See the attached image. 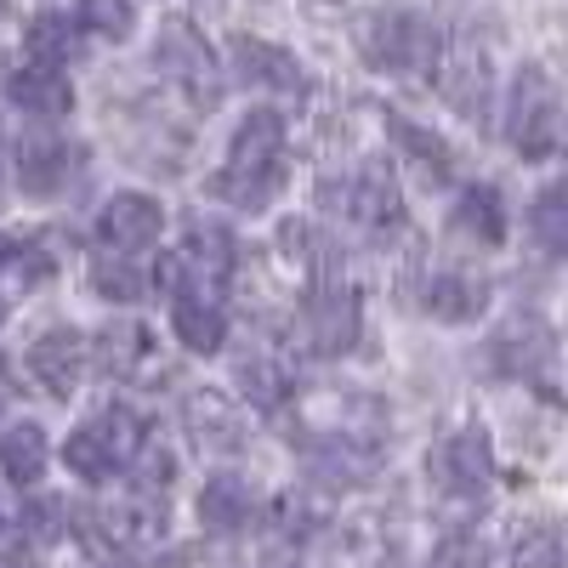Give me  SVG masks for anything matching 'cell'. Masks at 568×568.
I'll use <instances>...</instances> for the list:
<instances>
[{"label": "cell", "mask_w": 568, "mask_h": 568, "mask_svg": "<svg viewBox=\"0 0 568 568\" xmlns=\"http://www.w3.org/2000/svg\"><path fill=\"white\" fill-rule=\"evenodd\" d=\"M506 142L524 160H546L562 142V91L540 63H524L506 98Z\"/></svg>", "instance_id": "6da1fadb"}, {"label": "cell", "mask_w": 568, "mask_h": 568, "mask_svg": "<svg viewBox=\"0 0 568 568\" xmlns=\"http://www.w3.org/2000/svg\"><path fill=\"white\" fill-rule=\"evenodd\" d=\"M136 449H142L136 415H131V409H103V415H91L85 426H74V433H69L63 460H69L74 478L109 484L125 460H136Z\"/></svg>", "instance_id": "7a4b0ae2"}, {"label": "cell", "mask_w": 568, "mask_h": 568, "mask_svg": "<svg viewBox=\"0 0 568 568\" xmlns=\"http://www.w3.org/2000/svg\"><path fill=\"white\" fill-rule=\"evenodd\" d=\"M318 200L336 211V216L369 227V233H387V227H398V216H404V200H398L393 171L375 165V160L358 165V171H347V176H324V182H318Z\"/></svg>", "instance_id": "3957f363"}, {"label": "cell", "mask_w": 568, "mask_h": 568, "mask_svg": "<svg viewBox=\"0 0 568 568\" xmlns=\"http://www.w3.org/2000/svg\"><path fill=\"white\" fill-rule=\"evenodd\" d=\"M358 52L369 69L409 74L438 58V34L415 12H369V18H358Z\"/></svg>", "instance_id": "277c9868"}, {"label": "cell", "mask_w": 568, "mask_h": 568, "mask_svg": "<svg viewBox=\"0 0 568 568\" xmlns=\"http://www.w3.org/2000/svg\"><path fill=\"white\" fill-rule=\"evenodd\" d=\"M426 478H433V489L449 495V500H484L489 484H495L489 433L484 426H460V433H449L433 455H426Z\"/></svg>", "instance_id": "5b68a950"}, {"label": "cell", "mask_w": 568, "mask_h": 568, "mask_svg": "<svg viewBox=\"0 0 568 568\" xmlns=\"http://www.w3.org/2000/svg\"><path fill=\"white\" fill-rule=\"evenodd\" d=\"M85 149L69 142L63 131H23L18 136V187L34 200H58L80 182Z\"/></svg>", "instance_id": "8992f818"}, {"label": "cell", "mask_w": 568, "mask_h": 568, "mask_svg": "<svg viewBox=\"0 0 568 568\" xmlns=\"http://www.w3.org/2000/svg\"><path fill=\"white\" fill-rule=\"evenodd\" d=\"M358 324H364L358 291L342 284V278H324L318 291L307 296V307H302V336H307V347L318 358H342L358 342Z\"/></svg>", "instance_id": "52a82bcc"}, {"label": "cell", "mask_w": 568, "mask_h": 568, "mask_svg": "<svg viewBox=\"0 0 568 568\" xmlns=\"http://www.w3.org/2000/svg\"><path fill=\"white\" fill-rule=\"evenodd\" d=\"M484 353H489V369L517 375V382H535V375H546L551 358H557V336H551V324L540 313H511L489 336Z\"/></svg>", "instance_id": "ba28073f"}, {"label": "cell", "mask_w": 568, "mask_h": 568, "mask_svg": "<svg viewBox=\"0 0 568 568\" xmlns=\"http://www.w3.org/2000/svg\"><path fill=\"white\" fill-rule=\"evenodd\" d=\"M154 69L160 74H171L182 91H187V98H194V103H216V63H211V52H205V40L194 34V29H165L160 34V45H154Z\"/></svg>", "instance_id": "9c48e42d"}, {"label": "cell", "mask_w": 568, "mask_h": 568, "mask_svg": "<svg viewBox=\"0 0 568 568\" xmlns=\"http://www.w3.org/2000/svg\"><path fill=\"white\" fill-rule=\"evenodd\" d=\"M160 222H165L160 200H149V194H114L98 211V240H103V251L131 256V251H149L160 240Z\"/></svg>", "instance_id": "30bf717a"}, {"label": "cell", "mask_w": 568, "mask_h": 568, "mask_svg": "<svg viewBox=\"0 0 568 568\" xmlns=\"http://www.w3.org/2000/svg\"><path fill=\"white\" fill-rule=\"evenodd\" d=\"M227 63H233V80H240V85H256V91H302V63L284 52V45H273V40L233 34L227 40Z\"/></svg>", "instance_id": "8fae6325"}, {"label": "cell", "mask_w": 568, "mask_h": 568, "mask_svg": "<svg viewBox=\"0 0 568 568\" xmlns=\"http://www.w3.org/2000/svg\"><path fill=\"white\" fill-rule=\"evenodd\" d=\"M182 426H187V438H194L200 449H211V455L245 449V415H240V404L222 398V393H194L182 404Z\"/></svg>", "instance_id": "7c38bea8"}, {"label": "cell", "mask_w": 568, "mask_h": 568, "mask_svg": "<svg viewBox=\"0 0 568 568\" xmlns=\"http://www.w3.org/2000/svg\"><path fill=\"white\" fill-rule=\"evenodd\" d=\"M80 369H85V342L74 336V329H45V336L29 347V375L58 398H69L80 387Z\"/></svg>", "instance_id": "4fadbf2b"}, {"label": "cell", "mask_w": 568, "mask_h": 568, "mask_svg": "<svg viewBox=\"0 0 568 568\" xmlns=\"http://www.w3.org/2000/svg\"><path fill=\"white\" fill-rule=\"evenodd\" d=\"M251 517H256V489L245 478H233V471L205 478V489H200V524L211 535H240V529H251Z\"/></svg>", "instance_id": "5bb4252c"}, {"label": "cell", "mask_w": 568, "mask_h": 568, "mask_svg": "<svg viewBox=\"0 0 568 568\" xmlns=\"http://www.w3.org/2000/svg\"><path fill=\"white\" fill-rule=\"evenodd\" d=\"M278 160H284V120L273 109H251L233 131L227 171H278Z\"/></svg>", "instance_id": "9a60e30c"}, {"label": "cell", "mask_w": 568, "mask_h": 568, "mask_svg": "<svg viewBox=\"0 0 568 568\" xmlns=\"http://www.w3.org/2000/svg\"><path fill=\"white\" fill-rule=\"evenodd\" d=\"M307 478L313 484H324V489H358L369 471H375V460H369V449L364 444H353V438H318V444H307Z\"/></svg>", "instance_id": "2e32d148"}, {"label": "cell", "mask_w": 568, "mask_h": 568, "mask_svg": "<svg viewBox=\"0 0 568 568\" xmlns=\"http://www.w3.org/2000/svg\"><path fill=\"white\" fill-rule=\"evenodd\" d=\"M7 98H12V109H23V114H34V120H58V114L74 109V85H69L58 69L29 63V69H18V74L7 80Z\"/></svg>", "instance_id": "e0dca14e"}, {"label": "cell", "mask_w": 568, "mask_h": 568, "mask_svg": "<svg viewBox=\"0 0 568 568\" xmlns=\"http://www.w3.org/2000/svg\"><path fill=\"white\" fill-rule=\"evenodd\" d=\"M444 103L466 120H484V109H489V58L484 52L460 45V52L444 63Z\"/></svg>", "instance_id": "ac0fdd59"}, {"label": "cell", "mask_w": 568, "mask_h": 568, "mask_svg": "<svg viewBox=\"0 0 568 568\" xmlns=\"http://www.w3.org/2000/svg\"><path fill=\"white\" fill-rule=\"evenodd\" d=\"M449 227L460 233V240L495 251L506 240V205H500V194H495V187H466V194L455 200V211H449Z\"/></svg>", "instance_id": "d6986e66"}, {"label": "cell", "mask_w": 568, "mask_h": 568, "mask_svg": "<svg viewBox=\"0 0 568 568\" xmlns=\"http://www.w3.org/2000/svg\"><path fill=\"white\" fill-rule=\"evenodd\" d=\"M426 313L444 318V324H466V318H478L484 302H489V284L484 278H471V273H438L433 284H426Z\"/></svg>", "instance_id": "ffe728a7"}, {"label": "cell", "mask_w": 568, "mask_h": 568, "mask_svg": "<svg viewBox=\"0 0 568 568\" xmlns=\"http://www.w3.org/2000/svg\"><path fill=\"white\" fill-rule=\"evenodd\" d=\"M45 460H52V449H45V433L34 420H18V426L0 433V471H7L12 484L34 489L45 478Z\"/></svg>", "instance_id": "44dd1931"}, {"label": "cell", "mask_w": 568, "mask_h": 568, "mask_svg": "<svg viewBox=\"0 0 568 568\" xmlns=\"http://www.w3.org/2000/svg\"><path fill=\"white\" fill-rule=\"evenodd\" d=\"M511 568H568V524L535 517L511 535Z\"/></svg>", "instance_id": "7402d4cb"}, {"label": "cell", "mask_w": 568, "mask_h": 568, "mask_svg": "<svg viewBox=\"0 0 568 568\" xmlns=\"http://www.w3.org/2000/svg\"><path fill=\"white\" fill-rule=\"evenodd\" d=\"M171 329L187 353H216L227 342V318H222V302H205V296H187L171 307Z\"/></svg>", "instance_id": "603a6c76"}, {"label": "cell", "mask_w": 568, "mask_h": 568, "mask_svg": "<svg viewBox=\"0 0 568 568\" xmlns=\"http://www.w3.org/2000/svg\"><path fill=\"white\" fill-rule=\"evenodd\" d=\"M529 233L546 256H568V182H546L529 205Z\"/></svg>", "instance_id": "cb8c5ba5"}, {"label": "cell", "mask_w": 568, "mask_h": 568, "mask_svg": "<svg viewBox=\"0 0 568 568\" xmlns=\"http://www.w3.org/2000/svg\"><path fill=\"white\" fill-rule=\"evenodd\" d=\"M23 52L45 69H63L74 52H80V40H74V23L63 12H40L29 29H23Z\"/></svg>", "instance_id": "d4e9b609"}, {"label": "cell", "mask_w": 568, "mask_h": 568, "mask_svg": "<svg viewBox=\"0 0 568 568\" xmlns=\"http://www.w3.org/2000/svg\"><path fill=\"white\" fill-rule=\"evenodd\" d=\"M284 187V171H222L216 176V194L240 211H267Z\"/></svg>", "instance_id": "484cf974"}, {"label": "cell", "mask_w": 568, "mask_h": 568, "mask_svg": "<svg viewBox=\"0 0 568 568\" xmlns=\"http://www.w3.org/2000/svg\"><path fill=\"white\" fill-rule=\"evenodd\" d=\"M233 382H240V393H245L256 409H278V404H284V369H278L267 353L240 358V369H233Z\"/></svg>", "instance_id": "4316f807"}, {"label": "cell", "mask_w": 568, "mask_h": 568, "mask_svg": "<svg viewBox=\"0 0 568 568\" xmlns=\"http://www.w3.org/2000/svg\"><path fill=\"white\" fill-rule=\"evenodd\" d=\"M98 364L109 369V375H131L136 364H142V347H149V336H142L136 324H114V329H103L98 336Z\"/></svg>", "instance_id": "83f0119b"}, {"label": "cell", "mask_w": 568, "mask_h": 568, "mask_svg": "<svg viewBox=\"0 0 568 568\" xmlns=\"http://www.w3.org/2000/svg\"><path fill=\"white\" fill-rule=\"evenodd\" d=\"M80 23L103 40H125L136 29V7L131 0H80Z\"/></svg>", "instance_id": "f1b7e54d"}, {"label": "cell", "mask_w": 568, "mask_h": 568, "mask_svg": "<svg viewBox=\"0 0 568 568\" xmlns=\"http://www.w3.org/2000/svg\"><path fill=\"white\" fill-rule=\"evenodd\" d=\"M387 131L404 142V149H409L420 165H438V176H444V165H449V149H444V142H438L433 131H420L409 114H387Z\"/></svg>", "instance_id": "f546056e"}, {"label": "cell", "mask_w": 568, "mask_h": 568, "mask_svg": "<svg viewBox=\"0 0 568 568\" xmlns=\"http://www.w3.org/2000/svg\"><path fill=\"white\" fill-rule=\"evenodd\" d=\"M426 568H489V546L478 535H444L426 557Z\"/></svg>", "instance_id": "4dcf8cb0"}, {"label": "cell", "mask_w": 568, "mask_h": 568, "mask_svg": "<svg viewBox=\"0 0 568 568\" xmlns=\"http://www.w3.org/2000/svg\"><path fill=\"white\" fill-rule=\"evenodd\" d=\"M91 284H98L109 302H120V307L142 296V278L131 273V262H98V267H91Z\"/></svg>", "instance_id": "1f68e13d"}, {"label": "cell", "mask_w": 568, "mask_h": 568, "mask_svg": "<svg viewBox=\"0 0 568 568\" xmlns=\"http://www.w3.org/2000/svg\"><path fill=\"white\" fill-rule=\"evenodd\" d=\"M284 251H291L302 267H318V273L329 267V245L318 240V233H313L307 222H291V227H284Z\"/></svg>", "instance_id": "d6a6232c"}, {"label": "cell", "mask_w": 568, "mask_h": 568, "mask_svg": "<svg viewBox=\"0 0 568 568\" xmlns=\"http://www.w3.org/2000/svg\"><path fill=\"white\" fill-rule=\"evenodd\" d=\"M171 471H176V460H171V449H160V444H142L136 449V489H160V484H171Z\"/></svg>", "instance_id": "836d02e7"}, {"label": "cell", "mask_w": 568, "mask_h": 568, "mask_svg": "<svg viewBox=\"0 0 568 568\" xmlns=\"http://www.w3.org/2000/svg\"><path fill=\"white\" fill-rule=\"evenodd\" d=\"M63 524H69V506H63V500H34V506H29V529H34V540H58Z\"/></svg>", "instance_id": "e575fe53"}, {"label": "cell", "mask_w": 568, "mask_h": 568, "mask_svg": "<svg viewBox=\"0 0 568 568\" xmlns=\"http://www.w3.org/2000/svg\"><path fill=\"white\" fill-rule=\"evenodd\" d=\"M0 324H7V307H0Z\"/></svg>", "instance_id": "d590c367"}]
</instances>
